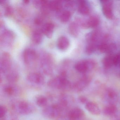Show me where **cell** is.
I'll return each instance as SVG.
<instances>
[{
	"label": "cell",
	"instance_id": "f546056e",
	"mask_svg": "<svg viewBox=\"0 0 120 120\" xmlns=\"http://www.w3.org/2000/svg\"><path fill=\"white\" fill-rule=\"evenodd\" d=\"M95 46L92 45H90L86 48V52L88 54L92 53L95 49Z\"/></svg>",
	"mask_w": 120,
	"mask_h": 120
},
{
	"label": "cell",
	"instance_id": "9a60e30c",
	"mask_svg": "<svg viewBox=\"0 0 120 120\" xmlns=\"http://www.w3.org/2000/svg\"><path fill=\"white\" fill-rule=\"evenodd\" d=\"M33 42L36 44H40L43 40V33L41 30H36L34 31L32 35Z\"/></svg>",
	"mask_w": 120,
	"mask_h": 120
},
{
	"label": "cell",
	"instance_id": "83f0119b",
	"mask_svg": "<svg viewBox=\"0 0 120 120\" xmlns=\"http://www.w3.org/2000/svg\"><path fill=\"white\" fill-rule=\"evenodd\" d=\"M13 12V9L9 5L6 6L4 11V15L5 16L7 17L10 16L12 14Z\"/></svg>",
	"mask_w": 120,
	"mask_h": 120
},
{
	"label": "cell",
	"instance_id": "836d02e7",
	"mask_svg": "<svg viewBox=\"0 0 120 120\" xmlns=\"http://www.w3.org/2000/svg\"><path fill=\"white\" fill-rule=\"evenodd\" d=\"M29 2H30L29 0H24V1H23L24 3H25V4H28V3H29Z\"/></svg>",
	"mask_w": 120,
	"mask_h": 120
},
{
	"label": "cell",
	"instance_id": "ffe728a7",
	"mask_svg": "<svg viewBox=\"0 0 120 120\" xmlns=\"http://www.w3.org/2000/svg\"><path fill=\"white\" fill-rule=\"evenodd\" d=\"M68 30L69 33L72 36L76 37L78 34L79 29L78 26L75 23H71L69 26Z\"/></svg>",
	"mask_w": 120,
	"mask_h": 120
},
{
	"label": "cell",
	"instance_id": "f1b7e54d",
	"mask_svg": "<svg viewBox=\"0 0 120 120\" xmlns=\"http://www.w3.org/2000/svg\"><path fill=\"white\" fill-rule=\"evenodd\" d=\"M113 64L116 66L120 67V52L114 56Z\"/></svg>",
	"mask_w": 120,
	"mask_h": 120
},
{
	"label": "cell",
	"instance_id": "6da1fadb",
	"mask_svg": "<svg viewBox=\"0 0 120 120\" xmlns=\"http://www.w3.org/2000/svg\"><path fill=\"white\" fill-rule=\"evenodd\" d=\"M48 86L51 88L66 90L71 88L70 81L67 79L66 73L63 71L59 76L50 80L48 82Z\"/></svg>",
	"mask_w": 120,
	"mask_h": 120
},
{
	"label": "cell",
	"instance_id": "603a6c76",
	"mask_svg": "<svg viewBox=\"0 0 120 120\" xmlns=\"http://www.w3.org/2000/svg\"><path fill=\"white\" fill-rule=\"evenodd\" d=\"M99 20L96 17H91L86 23V26L88 27L94 28L97 26L99 24Z\"/></svg>",
	"mask_w": 120,
	"mask_h": 120
},
{
	"label": "cell",
	"instance_id": "1f68e13d",
	"mask_svg": "<svg viewBox=\"0 0 120 120\" xmlns=\"http://www.w3.org/2000/svg\"><path fill=\"white\" fill-rule=\"evenodd\" d=\"M43 20L42 19L39 17H37L34 20V22L35 23L36 25H40L42 22Z\"/></svg>",
	"mask_w": 120,
	"mask_h": 120
},
{
	"label": "cell",
	"instance_id": "7a4b0ae2",
	"mask_svg": "<svg viewBox=\"0 0 120 120\" xmlns=\"http://www.w3.org/2000/svg\"><path fill=\"white\" fill-rule=\"evenodd\" d=\"M12 109L15 113L22 115H28L34 112L35 107L32 104L26 100H19L13 102Z\"/></svg>",
	"mask_w": 120,
	"mask_h": 120
},
{
	"label": "cell",
	"instance_id": "7c38bea8",
	"mask_svg": "<svg viewBox=\"0 0 120 120\" xmlns=\"http://www.w3.org/2000/svg\"><path fill=\"white\" fill-rule=\"evenodd\" d=\"M83 115V112L80 108H75L71 110L68 113L69 120H77L81 118Z\"/></svg>",
	"mask_w": 120,
	"mask_h": 120
},
{
	"label": "cell",
	"instance_id": "7402d4cb",
	"mask_svg": "<svg viewBox=\"0 0 120 120\" xmlns=\"http://www.w3.org/2000/svg\"><path fill=\"white\" fill-rule=\"evenodd\" d=\"M71 16V12L68 10L64 11L62 13L60 16V20L61 21L66 23L69 21Z\"/></svg>",
	"mask_w": 120,
	"mask_h": 120
},
{
	"label": "cell",
	"instance_id": "d6a6232c",
	"mask_svg": "<svg viewBox=\"0 0 120 120\" xmlns=\"http://www.w3.org/2000/svg\"><path fill=\"white\" fill-rule=\"evenodd\" d=\"M79 100L82 103H85L87 101V100L85 98L83 97H79Z\"/></svg>",
	"mask_w": 120,
	"mask_h": 120
},
{
	"label": "cell",
	"instance_id": "44dd1931",
	"mask_svg": "<svg viewBox=\"0 0 120 120\" xmlns=\"http://www.w3.org/2000/svg\"><path fill=\"white\" fill-rule=\"evenodd\" d=\"M104 66L106 68H109L113 64V56H109L106 57L103 60Z\"/></svg>",
	"mask_w": 120,
	"mask_h": 120
},
{
	"label": "cell",
	"instance_id": "484cf974",
	"mask_svg": "<svg viewBox=\"0 0 120 120\" xmlns=\"http://www.w3.org/2000/svg\"><path fill=\"white\" fill-rule=\"evenodd\" d=\"M116 111V108L113 105H111L107 107L105 110V113L106 114L111 115L114 113Z\"/></svg>",
	"mask_w": 120,
	"mask_h": 120
},
{
	"label": "cell",
	"instance_id": "5bb4252c",
	"mask_svg": "<svg viewBox=\"0 0 120 120\" xmlns=\"http://www.w3.org/2000/svg\"><path fill=\"white\" fill-rule=\"evenodd\" d=\"M74 67L77 71L81 73H84L88 69V64L87 61L79 62L76 64Z\"/></svg>",
	"mask_w": 120,
	"mask_h": 120
},
{
	"label": "cell",
	"instance_id": "d6986e66",
	"mask_svg": "<svg viewBox=\"0 0 120 120\" xmlns=\"http://www.w3.org/2000/svg\"><path fill=\"white\" fill-rule=\"evenodd\" d=\"M36 104L40 107H44L47 106L48 100L47 98L43 95H39L36 100Z\"/></svg>",
	"mask_w": 120,
	"mask_h": 120
},
{
	"label": "cell",
	"instance_id": "9c48e42d",
	"mask_svg": "<svg viewBox=\"0 0 120 120\" xmlns=\"http://www.w3.org/2000/svg\"><path fill=\"white\" fill-rule=\"evenodd\" d=\"M14 37L13 32L9 30H6L1 35V43L5 45H10L14 41Z\"/></svg>",
	"mask_w": 120,
	"mask_h": 120
},
{
	"label": "cell",
	"instance_id": "ba28073f",
	"mask_svg": "<svg viewBox=\"0 0 120 120\" xmlns=\"http://www.w3.org/2000/svg\"><path fill=\"white\" fill-rule=\"evenodd\" d=\"M101 2L102 4V12L105 16L108 19H112L113 16L112 2L109 0H102Z\"/></svg>",
	"mask_w": 120,
	"mask_h": 120
},
{
	"label": "cell",
	"instance_id": "e0dca14e",
	"mask_svg": "<svg viewBox=\"0 0 120 120\" xmlns=\"http://www.w3.org/2000/svg\"><path fill=\"white\" fill-rule=\"evenodd\" d=\"M49 7L50 10L59 11L62 9V3L60 1H51L49 3Z\"/></svg>",
	"mask_w": 120,
	"mask_h": 120
},
{
	"label": "cell",
	"instance_id": "2e32d148",
	"mask_svg": "<svg viewBox=\"0 0 120 120\" xmlns=\"http://www.w3.org/2000/svg\"><path fill=\"white\" fill-rule=\"evenodd\" d=\"M78 10L80 14L83 15L88 14L90 11L89 7L84 1H80L79 3Z\"/></svg>",
	"mask_w": 120,
	"mask_h": 120
},
{
	"label": "cell",
	"instance_id": "8fae6325",
	"mask_svg": "<svg viewBox=\"0 0 120 120\" xmlns=\"http://www.w3.org/2000/svg\"><path fill=\"white\" fill-rule=\"evenodd\" d=\"M70 43L69 40L65 36L60 37L57 42V46L58 49L61 51L66 50L69 47Z\"/></svg>",
	"mask_w": 120,
	"mask_h": 120
},
{
	"label": "cell",
	"instance_id": "30bf717a",
	"mask_svg": "<svg viewBox=\"0 0 120 120\" xmlns=\"http://www.w3.org/2000/svg\"><path fill=\"white\" fill-rule=\"evenodd\" d=\"M54 28V26L52 23L47 22L43 25L41 30L43 34L47 38H51L53 35Z\"/></svg>",
	"mask_w": 120,
	"mask_h": 120
},
{
	"label": "cell",
	"instance_id": "52a82bcc",
	"mask_svg": "<svg viewBox=\"0 0 120 120\" xmlns=\"http://www.w3.org/2000/svg\"><path fill=\"white\" fill-rule=\"evenodd\" d=\"M24 61L26 64H29L35 61L37 58L36 52L33 49H26L23 54Z\"/></svg>",
	"mask_w": 120,
	"mask_h": 120
},
{
	"label": "cell",
	"instance_id": "8992f818",
	"mask_svg": "<svg viewBox=\"0 0 120 120\" xmlns=\"http://www.w3.org/2000/svg\"><path fill=\"white\" fill-rule=\"evenodd\" d=\"M3 90L5 94L9 96H17L21 92L19 87L12 83L4 86Z\"/></svg>",
	"mask_w": 120,
	"mask_h": 120
},
{
	"label": "cell",
	"instance_id": "4dcf8cb0",
	"mask_svg": "<svg viewBox=\"0 0 120 120\" xmlns=\"http://www.w3.org/2000/svg\"><path fill=\"white\" fill-rule=\"evenodd\" d=\"M56 120H69L68 117H66V115L62 114L56 119Z\"/></svg>",
	"mask_w": 120,
	"mask_h": 120
},
{
	"label": "cell",
	"instance_id": "ac0fdd59",
	"mask_svg": "<svg viewBox=\"0 0 120 120\" xmlns=\"http://www.w3.org/2000/svg\"><path fill=\"white\" fill-rule=\"evenodd\" d=\"M7 79L10 83H14L19 80V75L16 71H12L7 75Z\"/></svg>",
	"mask_w": 120,
	"mask_h": 120
},
{
	"label": "cell",
	"instance_id": "277c9868",
	"mask_svg": "<svg viewBox=\"0 0 120 120\" xmlns=\"http://www.w3.org/2000/svg\"><path fill=\"white\" fill-rule=\"evenodd\" d=\"M11 66V55L7 52H4L1 56L0 69L1 73H4L9 71Z\"/></svg>",
	"mask_w": 120,
	"mask_h": 120
},
{
	"label": "cell",
	"instance_id": "3957f363",
	"mask_svg": "<svg viewBox=\"0 0 120 120\" xmlns=\"http://www.w3.org/2000/svg\"><path fill=\"white\" fill-rule=\"evenodd\" d=\"M64 110V109L58 103L47 106L44 108L42 113L45 117L49 119H56L62 115V112Z\"/></svg>",
	"mask_w": 120,
	"mask_h": 120
},
{
	"label": "cell",
	"instance_id": "4fadbf2b",
	"mask_svg": "<svg viewBox=\"0 0 120 120\" xmlns=\"http://www.w3.org/2000/svg\"><path fill=\"white\" fill-rule=\"evenodd\" d=\"M86 109L89 112L94 115H98L100 113V109L97 104L93 102H88L86 105Z\"/></svg>",
	"mask_w": 120,
	"mask_h": 120
},
{
	"label": "cell",
	"instance_id": "cb8c5ba5",
	"mask_svg": "<svg viewBox=\"0 0 120 120\" xmlns=\"http://www.w3.org/2000/svg\"><path fill=\"white\" fill-rule=\"evenodd\" d=\"M0 120H19L17 116L14 113H10L3 118H0Z\"/></svg>",
	"mask_w": 120,
	"mask_h": 120
},
{
	"label": "cell",
	"instance_id": "4316f807",
	"mask_svg": "<svg viewBox=\"0 0 120 120\" xmlns=\"http://www.w3.org/2000/svg\"><path fill=\"white\" fill-rule=\"evenodd\" d=\"M8 109L4 105H1L0 107V117L3 118L7 114Z\"/></svg>",
	"mask_w": 120,
	"mask_h": 120
},
{
	"label": "cell",
	"instance_id": "5b68a950",
	"mask_svg": "<svg viewBox=\"0 0 120 120\" xmlns=\"http://www.w3.org/2000/svg\"><path fill=\"white\" fill-rule=\"evenodd\" d=\"M27 79L29 82L37 86L42 85L45 82L44 76L40 73H30L28 75Z\"/></svg>",
	"mask_w": 120,
	"mask_h": 120
},
{
	"label": "cell",
	"instance_id": "d4e9b609",
	"mask_svg": "<svg viewBox=\"0 0 120 120\" xmlns=\"http://www.w3.org/2000/svg\"><path fill=\"white\" fill-rule=\"evenodd\" d=\"M111 46H109L108 45L105 43H102L99 46V49L100 52H105L110 51L111 48Z\"/></svg>",
	"mask_w": 120,
	"mask_h": 120
}]
</instances>
